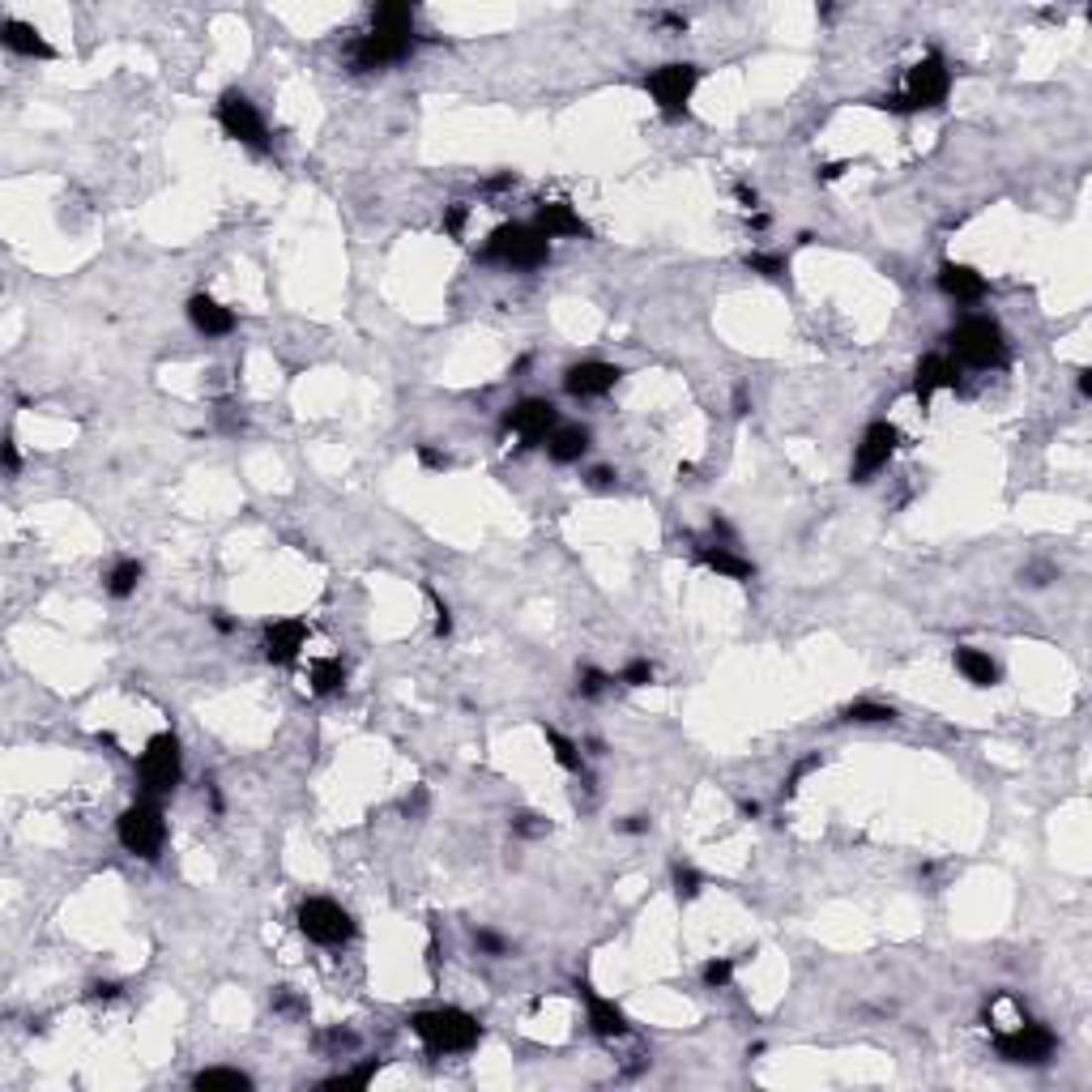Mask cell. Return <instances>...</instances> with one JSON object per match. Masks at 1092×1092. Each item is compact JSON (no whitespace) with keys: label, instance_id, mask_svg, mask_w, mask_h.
I'll return each mask as SVG.
<instances>
[{"label":"cell","instance_id":"1","mask_svg":"<svg viewBox=\"0 0 1092 1092\" xmlns=\"http://www.w3.org/2000/svg\"><path fill=\"white\" fill-rule=\"evenodd\" d=\"M419 48L415 35V9L410 5H376L372 9V31L359 35L346 48V61L354 73H376V68L402 64Z\"/></svg>","mask_w":1092,"mask_h":1092},{"label":"cell","instance_id":"2","mask_svg":"<svg viewBox=\"0 0 1092 1092\" xmlns=\"http://www.w3.org/2000/svg\"><path fill=\"white\" fill-rule=\"evenodd\" d=\"M952 94V68L939 52H926L921 61L910 68V81H905V94H888L879 98V107L892 111V116H913V111H934L947 103Z\"/></svg>","mask_w":1092,"mask_h":1092},{"label":"cell","instance_id":"3","mask_svg":"<svg viewBox=\"0 0 1092 1092\" xmlns=\"http://www.w3.org/2000/svg\"><path fill=\"white\" fill-rule=\"evenodd\" d=\"M410 1032L431 1049V1054H465L482 1041V1025L461 1007H431V1012L410 1016Z\"/></svg>","mask_w":1092,"mask_h":1092},{"label":"cell","instance_id":"4","mask_svg":"<svg viewBox=\"0 0 1092 1092\" xmlns=\"http://www.w3.org/2000/svg\"><path fill=\"white\" fill-rule=\"evenodd\" d=\"M947 350L956 363L969 367H1003L1007 363V337L990 316H969L947 333Z\"/></svg>","mask_w":1092,"mask_h":1092},{"label":"cell","instance_id":"5","mask_svg":"<svg viewBox=\"0 0 1092 1092\" xmlns=\"http://www.w3.org/2000/svg\"><path fill=\"white\" fill-rule=\"evenodd\" d=\"M482 257L495 265H508V269H538L550 257V239L530 222H508L500 231H491Z\"/></svg>","mask_w":1092,"mask_h":1092},{"label":"cell","instance_id":"6","mask_svg":"<svg viewBox=\"0 0 1092 1092\" xmlns=\"http://www.w3.org/2000/svg\"><path fill=\"white\" fill-rule=\"evenodd\" d=\"M116 836H120V845L129 849V854H137V858H159L163 845H167V819H163L159 806L133 802L129 811L116 819Z\"/></svg>","mask_w":1092,"mask_h":1092},{"label":"cell","instance_id":"7","mask_svg":"<svg viewBox=\"0 0 1092 1092\" xmlns=\"http://www.w3.org/2000/svg\"><path fill=\"white\" fill-rule=\"evenodd\" d=\"M180 773H183V760H180V743L176 734H154L146 743L137 760V777H141V789L146 793H172L180 786Z\"/></svg>","mask_w":1092,"mask_h":1092},{"label":"cell","instance_id":"8","mask_svg":"<svg viewBox=\"0 0 1092 1092\" xmlns=\"http://www.w3.org/2000/svg\"><path fill=\"white\" fill-rule=\"evenodd\" d=\"M300 930L307 934L311 943H320V947H342V943L354 939L350 913L337 901H329V897H307L300 905Z\"/></svg>","mask_w":1092,"mask_h":1092},{"label":"cell","instance_id":"9","mask_svg":"<svg viewBox=\"0 0 1092 1092\" xmlns=\"http://www.w3.org/2000/svg\"><path fill=\"white\" fill-rule=\"evenodd\" d=\"M696 86H700V68L683 64V61H670V64H662L645 77V90L654 94V103L666 111V116H683Z\"/></svg>","mask_w":1092,"mask_h":1092},{"label":"cell","instance_id":"10","mask_svg":"<svg viewBox=\"0 0 1092 1092\" xmlns=\"http://www.w3.org/2000/svg\"><path fill=\"white\" fill-rule=\"evenodd\" d=\"M218 124H222L226 137L239 141V146H252V150L269 146V133H265V120H261L257 103H252L248 94H239V90H226L218 98Z\"/></svg>","mask_w":1092,"mask_h":1092},{"label":"cell","instance_id":"11","mask_svg":"<svg viewBox=\"0 0 1092 1092\" xmlns=\"http://www.w3.org/2000/svg\"><path fill=\"white\" fill-rule=\"evenodd\" d=\"M995 1049H999V1058H1007V1062L1037 1067V1062H1045L1049 1054H1054V1032H1049L1045 1025H1029V1020H1020L1012 1032H995Z\"/></svg>","mask_w":1092,"mask_h":1092},{"label":"cell","instance_id":"12","mask_svg":"<svg viewBox=\"0 0 1092 1092\" xmlns=\"http://www.w3.org/2000/svg\"><path fill=\"white\" fill-rule=\"evenodd\" d=\"M897 444H901V431L892 427V423H871V427L862 431L858 448H854V482H867L879 470H888Z\"/></svg>","mask_w":1092,"mask_h":1092},{"label":"cell","instance_id":"13","mask_svg":"<svg viewBox=\"0 0 1092 1092\" xmlns=\"http://www.w3.org/2000/svg\"><path fill=\"white\" fill-rule=\"evenodd\" d=\"M504 427L521 435L525 444H538V439H546L550 431L559 427V410L546 402V397H525V402H517L513 410L504 415Z\"/></svg>","mask_w":1092,"mask_h":1092},{"label":"cell","instance_id":"14","mask_svg":"<svg viewBox=\"0 0 1092 1092\" xmlns=\"http://www.w3.org/2000/svg\"><path fill=\"white\" fill-rule=\"evenodd\" d=\"M619 367L615 363H602V359H585V363H576L568 367V376H563V389H568L572 397H606L615 385H619Z\"/></svg>","mask_w":1092,"mask_h":1092},{"label":"cell","instance_id":"15","mask_svg":"<svg viewBox=\"0 0 1092 1092\" xmlns=\"http://www.w3.org/2000/svg\"><path fill=\"white\" fill-rule=\"evenodd\" d=\"M307 645V628L303 619H274L265 623V658L274 666H291L295 658L303 654Z\"/></svg>","mask_w":1092,"mask_h":1092},{"label":"cell","instance_id":"16","mask_svg":"<svg viewBox=\"0 0 1092 1092\" xmlns=\"http://www.w3.org/2000/svg\"><path fill=\"white\" fill-rule=\"evenodd\" d=\"M956 385H960V363L947 359V354H926V359L913 367V397L921 406L939 389H956Z\"/></svg>","mask_w":1092,"mask_h":1092},{"label":"cell","instance_id":"17","mask_svg":"<svg viewBox=\"0 0 1092 1092\" xmlns=\"http://www.w3.org/2000/svg\"><path fill=\"white\" fill-rule=\"evenodd\" d=\"M939 291L947 295V300H956V303H982L986 291H990V282L977 274L973 265L943 261V265H939Z\"/></svg>","mask_w":1092,"mask_h":1092},{"label":"cell","instance_id":"18","mask_svg":"<svg viewBox=\"0 0 1092 1092\" xmlns=\"http://www.w3.org/2000/svg\"><path fill=\"white\" fill-rule=\"evenodd\" d=\"M534 226H538V231H543L546 239H589L585 218H580L568 201H546V205H538Z\"/></svg>","mask_w":1092,"mask_h":1092},{"label":"cell","instance_id":"19","mask_svg":"<svg viewBox=\"0 0 1092 1092\" xmlns=\"http://www.w3.org/2000/svg\"><path fill=\"white\" fill-rule=\"evenodd\" d=\"M0 44H5L13 56H26V61H52L56 56V48L48 44V39L39 35L31 22H18V18L0 22Z\"/></svg>","mask_w":1092,"mask_h":1092},{"label":"cell","instance_id":"20","mask_svg":"<svg viewBox=\"0 0 1092 1092\" xmlns=\"http://www.w3.org/2000/svg\"><path fill=\"white\" fill-rule=\"evenodd\" d=\"M188 320H192V329L205 333V337H226V333L235 329V311L222 307L218 300H209V295H192V300H188Z\"/></svg>","mask_w":1092,"mask_h":1092},{"label":"cell","instance_id":"21","mask_svg":"<svg viewBox=\"0 0 1092 1092\" xmlns=\"http://www.w3.org/2000/svg\"><path fill=\"white\" fill-rule=\"evenodd\" d=\"M708 572H717V576H726V580H751L756 576V563L743 559L734 546H721V543H708L700 546V555H696Z\"/></svg>","mask_w":1092,"mask_h":1092},{"label":"cell","instance_id":"22","mask_svg":"<svg viewBox=\"0 0 1092 1092\" xmlns=\"http://www.w3.org/2000/svg\"><path fill=\"white\" fill-rule=\"evenodd\" d=\"M580 999H585V1012H589V1029L598 1032V1037H623L628 1032V1020H623V1012L611 1003V999H602V995H593L589 986H580Z\"/></svg>","mask_w":1092,"mask_h":1092},{"label":"cell","instance_id":"23","mask_svg":"<svg viewBox=\"0 0 1092 1092\" xmlns=\"http://www.w3.org/2000/svg\"><path fill=\"white\" fill-rule=\"evenodd\" d=\"M589 452V431L585 427H555L546 435V457L555 465H572Z\"/></svg>","mask_w":1092,"mask_h":1092},{"label":"cell","instance_id":"24","mask_svg":"<svg viewBox=\"0 0 1092 1092\" xmlns=\"http://www.w3.org/2000/svg\"><path fill=\"white\" fill-rule=\"evenodd\" d=\"M956 670L969 678L973 687H995L999 683V662L990 658V654H982V649H956Z\"/></svg>","mask_w":1092,"mask_h":1092},{"label":"cell","instance_id":"25","mask_svg":"<svg viewBox=\"0 0 1092 1092\" xmlns=\"http://www.w3.org/2000/svg\"><path fill=\"white\" fill-rule=\"evenodd\" d=\"M192 1088H201V1092H248L252 1080L235 1067H209L201 1075H192Z\"/></svg>","mask_w":1092,"mask_h":1092},{"label":"cell","instance_id":"26","mask_svg":"<svg viewBox=\"0 0 1092 1092\" xmlns=\"http://www.w3.org/2000/svg\"><path fill=\"white\" fill-rule=\"evenodd\" d=\"M307 678H311V691H316V696H337V691L346 687V666L333 662V658H324V662L311 666Z\"/></svg>","mask_w":1092,"mask_h":1092},{"label":"cell","instance_id":"27","mask_svg":"<svg viewBox=\"0 0 1092 1092\" xmlns=\"http://www.w3.org/2000/svg\"><path fill=\"white\" fill-rule=\"evenodd\" d=\"M141 585V563L137 559H120L116 568L107 572V593L111 598H129V593H137Z\"/></svg>","mask_w":1092,"mask_h":1092},{"label":"cell","instance_id":"28","mask_svg":"<svg viewBox=\"0 0 1092 1092\" xmlns=\"http://www.w3.org/2000/svg\"><path fill=\"white\" fill-rule=\"evenodd\" d=\"M747 269L751 274H760V278H769V282H782L789 274V261L782 257V252H747Z\"/></svg>","mask_w":1092,"mask_h":1092},{"label":"cell","instance_id":"29","mask_svg":"<svg viewBox=\"0 0 1092 1092\" xmlns=\"http://www.w3.org/2000/svg\"><path fill=\"white\" fill-rule=\"evenodd\" d=\"M845 721H858V726H884V721H897L888 704H875V700H854L845 708Z\"/></svg>","mask_w":1092,"mask_h":1092},{"label":"cell","instance_id":"30","mask_svg":"<svg viewBox=\"0 0 1092 1092\" xmlns=\"http://www.w3.org/2000/svg\"><path fill=\"white\" fill-rule=\"evenodd\" d=\"M543 734H546V747L555 751V760L563 764V769H568V773H580V747L568 739V734H559L555 726H543Z\"/></svg>","mask_w":1092,"mask_h":1092},{"label":"cell","instance_id":"31","mask_svg":"<svg viewBox=\"0 0 1092 1092\" xmlns=\"http://www.w3.org/2000/svg\"><path fill=\"white\" fill-rule=\"evenodd\" d=\"M376 1071H380V1058H367L363 1067H354V1071H342V1075H329V1080H324L320 1088H367L376 1080Z\"/></svg>","mask_w":1092,"mask_h":1092},{"label":"cell","instance_id":"32","mask_svg":"<svg viewBox=\"0 0 1092 1092\" xmlns=\"http://www.w3.org/2000/svg\"><path fill=\"white\" fill-rule=\"evenodd\" d=\"M606 687H611V674H606V670H593V666H585V670H580V678H576V696H585V700H598Z\"/></svg>","mask_w":1092,"mask_h":1092},{"label":"cell","instance_id":"33","mask_svg":"<svg viewBox=\"0 0 1092 1092\" xmlns=\"http://www.w3.org/2000/svg\"><path fill=\"white\" fill-rule=\"evenodd\" d=\"M619 683L623 687H649V683H654V662H649V658L628 662V666H623V674H619Z\"/></svg>","mask_w":1092,"mask_h":1092},{"label":"cell","instance_id":"34","mask_svg":"<svg viewBox=\"0 0 1092 1092\" xmlns=\"http://www.w3.org/2000/svg\"><path fill=\"white\" fill-rule=\"evenodd\" d=\"M700 888H704V875L696 867H674V892H678V897L691 901Z\"/></svg>","mask_w":1092,"mask_h":1092},{"label":"cell","instance_id":"35","mask_svg":"<svg viewBox=\"0 0 1092 1092\" xmlns=\"http://www.w3.org/2000/svg\"><path fill=\"white\" fill-rule=\"evenodd\" d=\"M730 982H734V960H708L704 964V986L721 990V986H730Z\"/></svg>","mask_w":1092,"mask_h":1092},{"label":"cell","instance_id":"36","mask_svg":"<svg viewBox=\"0 0 1092 1092\" xmlns=\"http://www.w3.org/2000/svg\"><path fill=\"white\" fill-rule=\"evenodd\" d=\"M474 943H478V952H487V956H508V943L495 930H478Z\"/></svg>","mask_w":1092,"mask_h":1092},{"label":"cell","instance_id":"37","mask_svg":"<svg viewBox=\"0 0 1092 1092\" xmlns=\"http://www.w3.org/2000/svg\"><path fill=\"white\" fill-rule=\"evenodd\" d=\"M274 1012H287V1016H303L307 1007H303L300 999H295L291 990H278V995H274Z\"/></svg>","mask_w":1092,"mask_h":1092},{"label":"cell","instance_id":"38","mask_svg":"<svg viewBox=\"0 0 1092 1092\" xmlns=\"http://www.w3.org/2000/svg\"><path fill=\"white\" fill-rule=\"evenodd\" d=\"M465 218H470V209H465V205H448L444 231H448V235H461V231H465Z\"/></svg>","mask_w":1092,"mask_h":1092},{"label":"cell","instance_id":"39","mask_svg":"<svg viewBox=\"0 0 1092 1092\" xmlns=\"http://www.w3.org/2000/svg\"><path fill=\"white\" fill-rule=\"evenodd\" d=\"M513 828H517L521 836H543L550 824H546V819H538V815H517V824H513Z\"/></svg>","mask_w":1092,"mask_h":1092},{"label":"cell","instance_id":"40","mask_svg":"<svg viewBox=\"0 0 1092 1092\" xmlns=\"http://www.w3.org/2000/svg\"><path fill=\"white\" fill-rule=\"evenodd\" d=\"M324 1049H354V1032H342V1029H333V1032H324L320 1037Z\"/></svg>","mask_w":1092,"mask_h":1092},{"label":"cell","instance_id":"41","mask_svg":"<svg viewBox=\"0 0 1092 1092\" xmlns=\"http://www.w3.org/2000/svg\"><path fill=\"white\" fill-rule=\"evenodd\" d=\"M419 461L427 465V470H444V465H448V457H444V452H439V448H431V444H423V448H419Z\"/></svg>","mask_w":1092,"mask_h":1092},{"label":"cell","instance_id":"42","mask_svg":"<svg viewBox=\"0 0 1092 1092\" xmlns=\"http://www.w3.org/2000/svg\"><path fill=\"white\" fill-rule=\"evenodd\" d=\"M431 602H435V636H448V632H452V619H448V606H444V602H439V598H435V593H431Z\"/></svg>","mask_w":1092,"mask_h":1092},{"label":"cell","instance_id":"43","mask_svg":"<svg viewBox=\"0 0 1092 1092\" xmlns=\"http://www.w3.org/2000/svg\"><path fill=\"white\" fill-rule=\"evenodd\" d=\"M5 470H9V474L22 470V457H18V444H13V435L5 439Z\"/></svg>","mask_w":1092,"mask_h":1092},{"label":"cell","instance_id":"44","mask_svg":"<svg viewBox=\"0 0 1092 1092\" xmlns=\"http://www.w3.org/2000/svg\"><path fill=\"white\" fill-rule=\"evenodd\" d=\"M120 995V986L116 982H98L94 990H90V999H116Z\"/></svg>","mask_w":1092,"mask_h":1092},{"label":"cell","instance_id":"45","mask_svg":"<svg viewBox=\"0 0 1092 1092\" xmlns=\"http://www.w3.org/2000/svg\"><path fill=\"white\" fill-rule=\"evenodd\" d=\"M739 201H743V209H756V205H760V196H756V188H747V183H739Z\"/></svg>","mask_w":1092,"mask_h":1092},{"label":"cell","instance_id":"46","mask_svg":"<svg viewBox=\"0 0 1092 1092\" xmlns=\"http://www.w3.org/2000/svg\"><path fill=\"white\" fill-rule=\"evenodd\" d=\"M589 482H593V487H611L615 474H611V470H593V474H589Z\"/></svg>","mask_w":1092,"mask_h":1092},{"label":"cell","instance_id":"47","mask_svg":"<svg viewBox=\"0 0 1092 1092\" xmlns=\"http://www.w3.org/2000/svg\"><path fill=\"white\" fill-rule=\"evenodd\" d=\"M619 828H623V832H645V828H649V819H645V815H632L628 824H619Z\"/></svg>","mask_w":1092,"mask_h":1092},{"label":"cell","instance_id":"48","mask_svg":"<svg viewBox=\"0 0 1092 1092\" xmlns=\"http://www.w3.org/2000/svg\"><path fill=\"white\" fill-rule=\"evenodd\" d=\"M214 628H218V632H235V619H226V615L218 611V615H214Z\"/></svg>","mask_w":1092,"mask_h":1092},{"label":"cell","instance_id":"49","mask_svg":"<svg viewBox=\"0 0 1092 1092\" xmlns=\"http://www.w3.org/2000/svg\"><path fill=\"white\" fill-rule=\"evenodd\" d=\"M1080 393H1084V397L1092 393V376H1088V372H1080Z\"/></svg>","mask_w":1092,"mask_h":1092}]
</instances>
